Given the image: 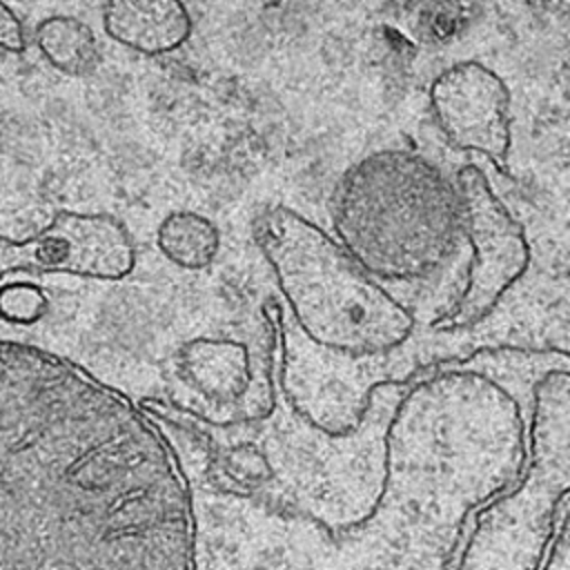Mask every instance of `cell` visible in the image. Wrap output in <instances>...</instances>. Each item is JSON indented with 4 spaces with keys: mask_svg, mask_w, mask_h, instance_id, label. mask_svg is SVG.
I'll list each match as a JSON object with an SVG mask.
<instances>
[{
    "mask_svg": "<svg viewBox=\"0 0 570 570\" xmlns=\"http://www.w3.org/2000/svg\"><path fill=\"white\" fill-rule=\"evenodd\" d=\"M0 570H198L191 488L134 401L0 343Z\"/></svg>",
    "mask_w": 570,
    "mask_h": 570,
    "instance_id": "obj_1",
    "label": "cell"
},
{
    "mask_svg": "<svg viewBox=\"0 0 570 570\" xmlns=\"http://www.w3.org/2000/svg\"><path fill=\"white\" fill-rule=\"evenodd\" d=\"M254 240L274 272L292 316L321 350L381 358L414 334L412 309L303 214L274 205L254 220Z\"/></svg>",
    "mask_w": 570,
    "mask_h": 570,
    "instance_id": "obj_2",
    "label": "cell"
},
{
    "mask_svg": "<svg viewBox=\"0 0 570 570\" xmlns=\"http://www.w3.org/2000/svg\"><path fill=\"white\" fill-rule=\"evenodd\" d=\"M334 227L367 267L425 272L448 254L461 227L456 189L414 151H374L336 183Z\"/></svg>",
    "mask_w": 570,
    "mask_h": 570,
    "instance_id": "obj_3",
    "label": "cell"
},
{
    "mask_svg": "<svg viewBox=\"0 0 570 570\" xmlns=\"http://www.w3.org/2000/svg\"><path fill=\"white\" fill-rule=\"evenodd\" d=\"M454 189L461 227L472 245V261L459 303L448 316L434 323V332L439 334L476 327L525 274L532 256L521 223L492 191L485 174L476 165H463L456 171Z\"/></svg>",
    "mask_w": 570,
    "mask_h": 570,
    "instance_id": "obj_4",
    "label": "cell"
},
{
    "mask_svg": "<svg viewBox=\"0 0 570 570\" xmlns=\"http://www.w3.org/2000/svg\"><path fill=\"white\" fill-rule=\"evenodd\" d=\"M134 265V240L127 227L109 214L62 209L31 238L0 236V278L29 272L118 281L129 276Z\"/></svg>",
    "mask_w": 570,
    "mask_h": 570,
    "instance_id": "obj_5",
    "label": "cell"
},
{
    "mask_svg": "<svg viewBox=\"0 0 570 570\" xmlns=\"http://www.w3.org/2000/svg\"><path fill=\"white\" fill-rule=\"evenodd\" d=\"M428 100L452 147L479 151L508 174L510 89L497 71L476 60L454 62L432 80Z\"/></svg>",
    "mask_w": 570,
    "mask_h": 570,
    "instance_id": "obj_6",
    "label": "cell"
},
{
    "mask_svg": "<svg viewBox=\"0 0 570 570\" xmlns=\"http://www.w3.org/2000/svg\"><path fill=\"white\" fill-rule=\"evenodd\" d=\"M102 29L131 51L163 56L189 40L194 22L183 0H105Z\"/></svg>",
    "mask_w": 570,
    "mask_h": 570,
    "instance_id": "obj_7",
    "label": "cell"
},
{
    "mask_svg": "<svg viewBox=\"0 0 570 570\" xmlns=\"http://www.w3.org/2000/svg\"><path fill=\"white\" fill-rule=\"evenodd\" d=\"M176 365L187 385L218 403H238L254 379L247 345L232 338H194L178 350Z\"/></svg>",
    "mask_w": 570,
    "mask_h": 570,
    "instance_id": "obj_8",
    "label": "cell"
},
{
    "mask_svg": "<svg viewBox=\"0 0 570 570\" xmlns=\"http://www.w3.org/2000/svg\"><path fill=\"white\" fill-rule=\"evenodd\" d=\"M40 56L65 76H87L100 65V47L94 29L73 16L42 18L33 29Z\"/></svg>",
    "mask_w": 570,
    "mask_h": 570,
    "instance_id": "obj_9",
    "label": "cell"
},
{
    "mask_svg": "<svg viewBox=\"0 0 570 570\" xmlns=\"http://www.w3.org/2000/svg\"><path fill=\"white\" fill-rule=\"evenodd\" d=\"M156 245L169 263L183 269H205L218 254L220 234L207 216L183 209L163 218L156 229Z\"/></svg>",
    "mask_w": 570,
    "mask_h": 570,
    "instance_id": "obj_10",
    "label": "cell"
},
{
    "mask_svg": "<svg viewBox=\"0 0 570 570\" xmlns=\"http://www.w3.org/2000/svg\"><path fill=\"white\" fill-rule=\"evenodd\" d=\"M212 479L223 490L252 492L272 479V465L256 445L234 443L218 452L212 465Z\"/></svg>",
    "mask_w": 570,
    "mask_h": 570,
    "instance_id": "obj_11",
    "label": "cell"
},
{
    "mask_svg": "<svg viewBox=\"0 0 570 570\" xmlns=\"http://www.w3.org/2000/svg\"><path fill=\"white\" fill-rule=\"evenodd\" d=\"M0 49L9 53H22L27 49L24 24L4 0H0Z\"/></svg>",
    "mask_w": 570,
    "mask_h": 570,
    "instance_id": "obj_12",
    "label": "cell"
}]
</instances>
